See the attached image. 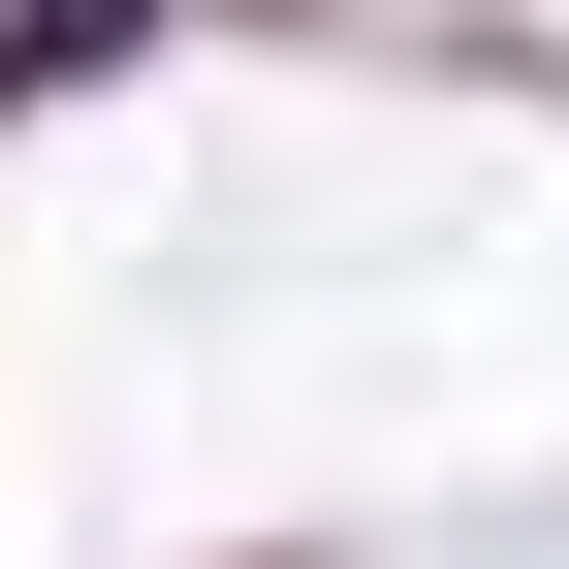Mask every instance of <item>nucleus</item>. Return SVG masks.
<instances>
[{
  "label": "nucleus",
  "instance_id": "nucleus-1",
  "mask_svg": "<svg viewBox=\"0 0 569 569\" xmlns=\"http://www.w3.org/2000/svg\"><path fill=\"white\" fill-rule=\"evenodd\" d=\"M159 32H190V0H0V127H63L96 63H159Z\"/></svg>",
  "mask_w": 569,
  "mask_h": 569
}]
</instances>
